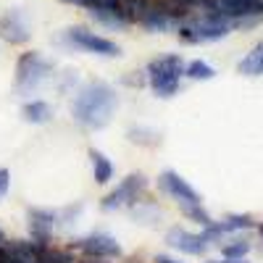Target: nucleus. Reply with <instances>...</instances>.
Here are the masks:
<instances>
[{
	"label": "nucleus",
	"mask_w": 263,
	"mask_h": 263,
	"mask_svg": "<svg viewBox=\"0 0 263 263\" xmlns=\"http://www.w3.org/2000/svg\"><path fill=\"white\" fill-rule=\"evenodd\" d=\"M55 232V211L53 208H29V234L34 242L50 245Z\"/></svg>",
	"instance_id": "12"
},
{
	"label": "nucleus",
	"mask_w": 263,
	"mask_h": 263,
	"mask_svg": "<svg viewBox=\"0 0 263 263\" xmlns=\"http://www.w3.org/2000/svg\"><path fill=\"white\" fill-rule=\"evenodd\" d=\"M8 190H11V171L6 166H0V200L8 195Z\"/></svg>",
	"instance_id": "23"
},
{
	"label": "nucleus",
	"mask_w": 263,
	"mask_h": 263,
	"mask_svg": "<svg viewBox=\"0 0 263 263\" xmlns=\"http://www.w3.org/2000/svg\"><path fill=\"white\" fill-rule=\"evenodd\" d=\"M179 208H182V213L187 216V218H192V221H197L200 227H208L213 218H211V213L203 208V203H179Z\"/></svg>",
	"instance_id": "20"
},
{
	"label": "nucleus",
	"mask_w": 263,
	"mask_h": 263,
	"mask_svg": "<svg viewBox=\"0 0 263 263\" xmlns=\"http://www.w3.org/2000/svg\"><path fill=\"white\" fill-rule=\"evenodd\" d=\"M29 34H32L29 32V18L21 8H13L0 18V37L6 42H11V45H24L29 40Z\"/></svg>",
	"instance_id": "10"
},
{
	"label": "nucleus",
	"mask_w": 263,
	"mask_h": 263,
	"mask_svg": "<svg viewBox=\"0 0 263 263\" xmlns=\"http://www.w3.org/2000/svg\"><path fill=\"white\" fill-rule=\"evenodd\" d=\"M90 163H92V179L98 184H108L114 179V163L98 147H90Z\"/></svg>",
	"instance_id": "14"
},
{
	"label": "nucleus",
	"mask_w": 263,
	"mask_h": 263,
	"mask_svg": "<svg viewBox=\"0 0 263 263\" xmlns=\"http://www.w3.org/2000/svg\"><path fill=\"white\" fill-rule=\"evenodd\" d=\"M156 263H179V260H174L171 255H156Z\"/></svg>",
	"instance_id": "25"
},
{
	"label": "nucleus",
	"mask_w": 263,
	"mask_h": 263,
	"mask_svg": "<svg viewBox=\"0 0 263 263\" xmlns=\"http://www.w3.org/2000/svg\"><path fill=\"white\" fill-rule=\"evenodd\" d=\"M184 77H190L195 82H208L216 77V69L205 61H190V63H184Z\"/></svg>",
	"instance_id": "19"
},
{
	"label": "nucleus",
	"mask_w": 263,
	"mask_h": 263,
	"mask_svg": "<svg viewBox=\"0 0 263 263\" xmlns=\"http://www.w3.org/2000/svg\"><path fill=\"white\" fill-rule=\"evenodd\" d=\"M61 42L66 48H77L84 53H92V55H103V58H119L121 55V45L108 37H100L84 27H71L61 34Z\"/></svg>",
	"instance_id": "5"
},
{
	"label": "nucleus",
	"mask_w": 263,
	"mask_h": 263,
	"mask_svg": "<svg viewBox=\"0 0 263 263\" xmlns=\"http://www.w3.org/2000/svg\"><path fill=\"white\" fill-rule=\"evenodd\" d=\"M166 242L174 248V250H179L184 255H203L208 250V239L203 234H192L182 227H171L166 232Z\"/></svg>",
	"instance_id": "11"
},
{
	"label": "nucleus",
	"mask_w": 263,
	"mask_h": 263,
	"mask_svg": "<svg viewBox=\"0 0 263 263\" xmlns=\"http://www.w3.org/2000/svg\"><path fill=\"white\" fill-rule=\"evenodd\" d=\"M126 137L135 142V145H142V147L161 145V135H158L156 129H147V126H129L126 129Z\"/></svg>",
	"instance_id": "17"
},
{
	"label": "nucleus",
	"mask_w": 263,
	"mask_h": 263,
	"mask_svg": "<svg viewBox=\"0 0 263 263\" xmlns=\"http://www.w3.org/2000/svg\"><path fill=\"white\" fill-rule=\"evenodd\" d=\"M158 187L166 192V195H171L177 203H203V197H200V192H197L182 174H177V171H171V168H166V171H161V177H158Z\"/></svg>",
	"instance_id": "9"
},
{
	"label": "nucleus",
	"mask_w": 263,
	"mask_h": 263,
	"mask_svg": "<svg viewBox=\"0 0 263 263\" xmlns=\"http://www.w3.org/2000/svg\"><path fill=\"white\" fill-rule=\"evenodd\" d=\"M82 211H84L82 203H74V205L63 208V211H55V227H58V224H61V227H74V224L79 221Z\"/></svg>",
	"instance_id": "21"
},
{
	"label": "nucleus",
	"mask_w": 263,
	"mask_h": 263,
	"mask_svg": "<svg viewBox=\"0 0 263 263\" xmlns=\"http://www.w3.org/2000/svg\"><path fill=\"white\" fill-rule=\"evenodd\" d=\"M116 111H119V92L108 82H100V79L87 82L71 103L74 121L87 132L105 129L116 116Z\"/></svg>",
	"instance_id": "1"
},
{
	"label": "nucleus",
	"mask_w": 263,
	"mask_h": 263,
	"mask_svg": "<svg viewBox=\"0 0 263 263\" xmlns=\"http://www.w3.org/2000/svg\"><path fill=\"white\" fill-rule=\"evenodd\" d=\"M21 116L29 124H48L53 121V108L45 100H27L24 108H21Z\"/></svg>",
	"instance_id": "15"
},
{
	"label": "nucleus",
	"mask_w": 263,
	"mask_h": 263,
	"mask_svg": "<svg viewBox=\"0 0 263 263\" xmlns=\"http://www.w3.org/2000/svg\"><path fill=\"white\" fill-rule=\"evenodd\" d=\"M237 71L242 77H263V40L258 42V45L239 61Z\"/></svg>",
	"instance_id": "16"
},
{
	"label": "nucleus",
	"mask_w": 263,
	"mask_h": 263,
	"mask_svg": "<svg viewBox=\"0 0 263 263\" xmlns=\"http://www.w3.org/2000/svg\"><path fill=\"white\" fill-rule=\"evenodd\" d=\"M147 187V179L142 174H129L126 179H121L111 192H108L103 200H100V208L103 211H121V208H132L135 203H140V195L145 192Z\"/></svg>",
	"instance_id": "6"
},
{
	"label": "nucleus",
	"mask_w": 263,
	"mask_h": 263,
	"mask_svg": "<svg viewBox=\"0 0 263 263\" xmlns=\"http://www.w3.org/2000/svg\"><path fill=\"white\" fill-rule=\"evenodd\" d=\"M147 82L150 90L158 98H174L179 92V82L184 77V61L179 55H161L147 63Z\"/></svg>",
	"instance_id": "4"
},
{
	"label": "nucleus",
	"mask_w": 263,
	"mask_h": 263,
	"mask_svg": "<svg viewBox=\"0 0 263 263\" xmlns=\"http://www.w3.org/2000/svg\"><path fill=\"white\" fill-rule=\"evenodd\" d=\"M6 242V234H3V229H0V245H3Z\"/></svg>",
	"instance_id": "26"
},
{
	"label": "nucleus",
	"mask_w": 263,
	"mask_h": 263,
	"mask_svg": "<svg viewBox=\"0 0 263 263\" xmlns=\"http://www.w3.org/2000/svg\"><path fill=\"white\" fill-rule=\"evenodd\" d=\"M92 18L108 29H126L132 24L129 8H90Z\"/></svg>",
	"instance_id": "13"
},
{
	"label": "nucleus",
	"mask_w": 263,
	"mask_h": 263,
	"mask_svg": "<svg viewBox=\"0 0 263 263\" xmlns=\"http://www.w3.org/2000/svg\"><path fill=\"white\" fill-rule=\"evenodd\" d=\"M260 234H263V224H260Z\"/></svg>",
	"instance_id": "27"
},
{
	"label": "nucleus",
	"mask_w": 263,
	"mask_h": 263,
	"mask_svg": "<svg viewBox=\"0 0 263 263\" xmlns=\"http://www.w3.org/2000/svg\"><path fill=\"white\" fill-rule=\"evenodd\" d=\"M221 253H224V258H245L250 253V242L248 239H232V242H227L221 248Z\"/></svg>",
	"instance_id": "22"
},
{
	"label": "nucleus",
	"mask_w": 263,
	"mask_h": 263,
	"mask_svg": "<svg viewBox=\"0 0 263 263\" xmlns=\"http://www.w3.org/2000/svg\"><path fill=\"white\" fill-rule=\"evenodd\" d=\"M232 32V21L216 8L197 11L192 18L187 16L179 24V37L190 45H200V42H218Z\"/></svg>",
	"instance_id": "2"
},
{
	"label": "nucleus",
	"mask_w": 263,
	"mask_h": 263,
	"mask_svg": "<svg viewBox=\"0 0 263 263\" xmlns=\"http://www.w3.org/2000/svg\"><path fill=\"white\" fill-rule=\"evenodd\" d=\"M208 263H248L245 258H224V260H208Z\"/></svg>",
	"instance_id": "24"
},
{
	"label": "nucleus",
	"mask_w": 263,
	"mask_h": 263,
	"mask_svg": "<svg viewBox=\"0 0 263 263\" xmlns=\"http://www.w3.org/2000/svg\"><path fill=\"white\" fill-rule=\"evenodd\" d=\"M216 11H221L232 27H253L263 18V0H216Z\"/></svg>",
	"instance_id": "7"
},
{
	"label": "nucleus",
	"mask_w": 263,
	"mask_h": 263,
	"mask_svg": "<svg viewBox=\"0 0 263 263\" xmlns=\"http://www.w3.org/2000/svg\"><path fill=\"white\" fill-rule=\"evenodd\" d=\"M132 218H135L137 224H158V218L163 216L158 205H153V203H135L129 208Z\"/></svg>",
	"instance_id": "18"
},
{
	"label": "nucleus",
	"mask_w": 263,
	"mask_h": 263,
	"mask_svg": "<svg viewBox=\"0 0 263 263\" xmlns=\"http://www.w3.org/2000/svg\"><path fill=\"white\" fill-rule=\"evenodd\" d=\"M71 248L82 250L87 258H103V260H114L121 255V245L116 242V237L105 232H92L87 237H79L71 242Z\"/></svg>",
	"instance_id": "8"
},
{
	"label": "nucleus",
	"mask_w": 263,
	"mask_h": 263,
	"mask_svg": "<svg viewBox=\"0 0 263 263\" xmlns=\"http://www.w3.org/2000/svg\"><path fill=\"white\" fill-rule=\"evenodd\" d=\"M53 69H55V61H53V58H45L42 53H34V50L21 53L18 61H16L13 92H16L18 98L34 95L40 87L53 77Z\"/></svg>",
	"instance_id": "3"
}]
</instances>
